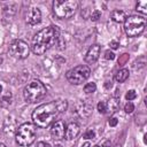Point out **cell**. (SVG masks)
<instances>
[{"instance_id": "cell-17", "label": "cell", "mask_w": 147, "mask_h": 147, "mask_svg": "<svg viewBox=\"0 0 147 147\" xmlns=\"http://www.w3.org/2000/svg\"><path fill=\"white\" fill-rule=\"evenodd\" d=\"M136 10L142 15H146L147 14V0H141V1H138L137 6H136Z\"/></svg>"}, {"instance_id": "cell-32", "label": "cell", "mask_w": 147, "mask_h": 147, "mask_svg": "<svg viewBox=\"0 0 147 147\" xmlns=\"http://www.w3.org/2000/svg\"><path fill=\"white\" fill-rule=\"evenodd\" d=\"M1 91H2V87H1V85H0V93H1Z\"/></svg>"}, {"instance_id": "cell-9", "label": "cell", "mask_w": 147, "mask_h": 147, "mask_svg": "<svg viewBox=\"0 0 147 147\" xmlns=\"http://www.w3.org/2000/svg\"><path fill=\"white\" fill-rule=\"evenodd\" d=\"M65 134V124L63 121L59 119L55 123H53L51 127V136L54 140H61L64 138Z\"/></svg>"}, {"instance_id": "cell-25", "label": "cell", "mask_w": 147, "mask_h": 147, "mask_svg": "<svg viewBox=\"0 0 147 147\" xmlns=\"http://www.w3.org/2000/svg\"><path fill=\"white\" fill-rule=\"evenodd\" d=\"M105 59H107V60H114L115 59V54L113 52H110V51H107L105 53Z\"/></svg>"}, {"instance_id": "cell-12", "label": "cell", "mask_w": 147, "mask_h": 147, "mask_svg": "<svg viewBox=\"0 0 147 147\" xmlns=\"http://www.w3.org/2000/svg\"><path fill=\"white\" fill-rule=\"evenodd\" d=\"M79 131H80L79 125L76 122H70L68 124V126H65V134H64V137L68 140H72V139H75L79 134Z\"/></svg>"}, {"instance_id": "cell-21", "label": "cell", "mask_w": 147, "mask_h": 147, "mask_svg": "<svg viewBox=\"0 0 147 147\" xmlns=\"http://www.w3.org/2000/svg\"><path fill=\"white\" fill-rule=\"evenodd\" d=\"M136 96H137V93H136V91H134V90H130V91L125 94V98H126V100H127V101H131V100L136 99Z\"/></svg>"}, {"instance_id": "cell-26", "label": "cell", "mask_w": 147, "mask_h": 147, "mask_svg": "<svg viewBox=\"0 0 147 147\" xmlns=\"http://www.w3.org/2000/svg\"><path fill=\"white\" fill-rule=\"evenodd\" d=\"M117 122H118V121H117L116 117H110V118H109V125H110V126H115V125L117 124Z\"/></svg>"}, {"instance_id": "cell-23", "label": "cell", "mask_w": 147, "mask_h": 147, "mask_svg": "<svg viewBox=\"0 0 147 147\" xmlns=\"http://www.w3.org/2000/svg\"><path fill=\"white\" fill-rule=\"evenodd\" d=\"M127 61H129V55H127V54H123V55L119 56V59H118V64H119V65H124Z\"/></svg>"}, {"instance_id": "cell-29", "label": "cell", "mask_w": 147, "mask_h": 147, "mask_svg": "<svg viewBox=\"0 0 147 147\" xmlns=\"http://www.w3.org/2000/svg\"><path fill=\"white\" fill-rule=\"evenodd\" d=\"M111 85H113V84H111V80H110V82L108 80V82H106L105 87H106V88H110V87H111Z\"/></svg>"}, {"instance_id": "cell-18", "label": "cell", "mask_w": 147, "mask_h": 147, "mask_svg": "<svg viewBox=\"0 0 147 147\" xmlns=\"http://www.w3.org/2000/svg\"><path fill=\"white\" fill-rule=\"evenodd\" d=\"M95 90H96V85H95V83H93V82H92V83H87V84L84 86V92L87 93V94L94 93Z\"/></svg>"}, {"instance_id": "cell-7", "label": "cell", "mask_w": 147, "mask_h": 147, "mask_svg": "<svg viewBox=\"0 0 147 147\" xmlns=\"http://www.w3.org/2000/svg\"><path fill=\"white\" fill-rule=\"evenodd\" d=\"M91 70L87 65H77L74 69H70L69 71H67V79L70 84L74 85H80L83 84L88 77H90Z\"/></svg>"}, {"instance_id": "cell-33", "label": "cell", "mask_w": 147, "mask_h": 147, "mask_svg": "<svg viewBox=\"0 0 147 147\" xmlns=\"http://www.w3.org/2000/svg\"><path fill=\"white\" fill-rule=\"evenodd\" d=\"M93 147H100V146H98V145H95V146H93Z\"/></svg>"}, {"instance_id": "cell-13", "label": "cell", "mask_w": 147, "mask_h": 147, "mask_svg": "<svg viewBox=\"0 0 147 147\" xmlns=\"http://www.w3.org/2000/svg\"><path fill=\"white\" fill-rule=\"evenodd\" d=\"M76 111H77V114L80 116V117H83V118H87L90 115H91V113H92V107L90 106V105H87V103H84V102H80V103H78L77 106H76Z\"/></svg>"}, {"instance_id": "cell-4", "label": "cell", "mask_w": 147, "mask_h": 147, "mask_svg": "<svg viewBox=\"0 0 147 147\" xmlns=\"http://www.w3.org/2000/svg\"><path fill=\"white\" fill-rule=\"evenodd\" d=\"M15 140L20 146H30L36 140V125L31 123L21 124L15 133Z\"/></svg>"}, {"instance_id": "cell-16", "label": "cell", "mask_w": 147, "mask_h": 147, "mask_svg": "<svg viewBox=\"0 0 147 147\" xmlns=\"http://www.w3.org/2000/svg\"><path fill=\"white\" fill-rule=\"evenodd\" d=\"M129 75H130L129 70L125 69V68H123V69L118 70V71L115 74V80H116L117 83H124V82L129 78Z\"/></svg>"}, {"instance_id": "cell-20", "label": "cell", "mask_w": 147, "mask_h": 147, "mask_svg": "<svg viewBox=\"0 0 147 147\" xmlns=\"http://www.w3.org/2000/svg\"><path fill=\"white\" fill-rule=\"evenodd\" d=\"M96 107H98L99 113H101V114H106L107 113V107H106V102L105 101H100Z\"/></svg>"}, {"instance_id": "cell-1", "label": "cell", "mask_w": 147, "mask_h": 147, "mask_svg": "<svg viewBox=\"0 0 147 147\" xmlns=\"http://www.w3.org/2000/svg\"><path fill=\"white\" fill-rule=\"evenodd\" d=\"M68 108L67 100H56L38 106L32 113V122L38 127H47L61 113Z\"/></svg>"}, {"instance_id": "cell-5", "label": "cell", "mask_w": 147, "mask_h": 147, "mask_svg": "<svg viewBox=\"0 0 147 147\" xmlns=\"http://www.w3.org/2000/svg\"><path fill=\"white\" fill-rule=\"evenodd\" d=\"M145 28H146V18L144 16L131 15V16H126L124 21L125 33L131 38H134L141 34Z\"/></svg>"}, {"instance_id": "cell-15", "label": "cell", "mask_w": 147, "mask_h": 147, "mask_svg": "<svg viewBox=\"0 0 147 147\" xmlns=\"http://www.w3.org/2000/svg\"><path fill=\"white\" fill-rule=\"evenodd\" d=\"M110 17H111V20H113L114 22H116V23H123V22L125 21V18H126V15H125V13H124L123 10H121V9H115V10L111 11Z\"/></svg>"}, {"instance_id": "cell-28", "label": "cell", "mask_w": 147, "mask_h": 147, "mask_svg": "<svg viewBox=\"0 0 147 147\" xmlns=\"http://www.w3.org/2000/svg\"><path fill=\"white\" fill-rule=\"evenodd\" d=\"M110 48H113V49H117L118 48V46H119V44L117 42V41H115V40H113V41H110Z\"/></svg>"}, {"instance_id": "cell-19", "label": "cell", "mask_w": 147, "mask_h": 147, "mask_svg": "<svg viewBox=\"0 0 147 147\" xmlns=\"http://www.w3.org/2000/svg\"><path fill=\"white\" fill-rule=\"evenodd\" d=\"M100 17H101V11H100L99 9H94V10L91 13V15H90V18H91L92 21H98Z\"/></svg>"}, {"instance_id": "cell-2", "label": "cell", "mask_w": 147, "mask_h": 147, "mask_svg": "<svg viewBox=\"0 0 147 147\" xmlns=\"http://www.w3.org/2000/svg\"><path fill=\"white\" fill-rule=\"evenodd\" d=\"M60 38V31L57 26L49 25L44 28L39 32L34 34L32 38V46L31 49L36 55H42L47 49H49Z\"/></svg>"}, {"instance_id": "cell-3", "label": "cell", "mask_w": 147, "mask_h": 147, "mask_svg": "<svg viewBox=\"0 0 147 147\" xmlns=\"http://www.w3.org/2000/svg\"><path fill=\"white\" fill-rule=\"evenodd\" d=\"M77 9V0H55L53 2V13L60 20H67L72 17Z\"/></svg>"}, {"instance_id": "cell-11", "label": "cell", "mask_w": 147, "mask_h": 147, "mask_svg": "<svg viewBox=\"0 0 147 147\" xmlns=\"http://www.w3.org/2000/svg\"><path fill=\"white\" fill-rule=\"evenodd\" d=\"M100 51H101V48H100V46H99L98 44L92 45V46L88 48V51H87V53H86V55H85V62H86V63H90V64L94 63V62L99 59Z\"/></svg>"}, {"instance_id": "cell-14", "label": "cell", "mask_w": 147, "mask_h": 147, "mask_svg": "<svg viewBox=\"0 0 147 147\" xmlns=\"http://www.w3.org/2000/svg\"><path fill=\"white\" fill-rule=\"evenodd\" d=\"M106 107H107V113H110V114H114L118 110L119 108V99L114 96V98H110L107 102H106Z\"/></svg>"}, {"instance_id": "cell-27", "label": "cell", "mask_w": 147, "mask_h": 147, "mask_svg": "<svg viewBox=\"0 0 147 147\" xmlns=\"http://www.w3.org/2000/svg\"><path fill=\"white\" fill-rule=\"evenodd\" d=\"M36 147H52L49 144H47V142H45V141H39L37 145H36Z\"/></svg>"}, {"instance_id": "cell-31", "label": "cell", "mask_w": 147, "mask_h": 147, "mask_svg": "<svg viewBox=\"0 0 147 147\" xmlns=\"http://www.w3.org/2000/svg\"><path fill=\"white\" fill-rule=\"evenodd\" d=\"M0 147H6V145H5V144H1V142H0Z\"/></svg>"}, {"instance_id": "cell-30", "label": "cell", "mask_w": 147, "mask_h": 147, "mask_svg": "<svg viewBox=\"0 0 147 147\" xmlns=\"http://www.w3.org/2000/svg\"><path fill=\"white\" fill-rule=\"evenodd\" d=\"M90 146H91V144H90V142H85V144H84L82 147H90Z\"/></svg>"}, {"instance_id": "cell-22", "label": "cell", "mask_w": 147, "mask_h": 147, "mask_svg": "<svg viewBox=\"0 0 147 147\" xmlns=\"http://www.w3.org/2000/svg\"><path fill=\"white\" fill-rule=\"evenodd\" d=\"M124 110H125V113H127V114H130V113H132L133 110H134V105L132 103V102H126V105L124 106Z\"/></svg>"}, {"instance_id": "cell-10", "label": "cell", "mask_w": 147, "mask_h": 147, "mask_svg": "<svg viewBox=\"0 0 147 147\" xmlns=\"http://www.w3.org/2000/svg\"><path fill=\"white\" fill-rule=\"evenodd\" d=\"M40 21H41V11L39 10V8L37 7L30 8L26 14V23H29L30 25H36L40 23Z\"/></svg>"}, {"instance_id": "cell-6", "label": "cell", "mask_w": 147, "mask_h": 147, "mask_svg": "<svg viewBox=\"0 0 147 147\" xmlns=\"http://www.w3.org/2000/svg\"><path fill=\"white\" fill-rule=\"evenodd\" d=\"M46 94V87L40 80H32L30 82L23 91V95L26 102L34 103Z\"/></svg>"}, {"instance_id": "cell-8", "label": "cell", "mask_w": 147, "mask_h": 147, "mask_svg": "<svg viewBox=\"0 0 147 147\" xmlns=\"http://www.w3.org/2000/svg\"><path fill=\"white\" fill-rule=\"evenodd\" d=\"M8 52L9 54L13 56V57H16V59H26L29 56V53H30V47L29 45L24 41V40H21V39H17V40H14L9 48H8Z\"/></svg>"}, {"instance_id": "cell-24", "label": "cell", "mask_w": 147, "mask_h": 147, "mask_svg": "<svg viewBox=\"0 0 147 147\" xmlns=\"http://www.w3.org/2000/svg\"><path fill=\"white\" fill-rule=\"evenodd\" d=\"M94 137H95V133H94V131H92V130L86 131L85 134H84V138H85V139H94Z\"/></svg>"}]
</instances>
